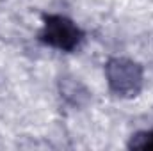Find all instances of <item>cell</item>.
<instances>
[{
	"mask_svg": "<svg viewBox=\"0 0 153 151\" xmlns=\"http://www.w3.org/2000/svg\"><path fill=\"white\" fill-rule=\"evenodd\" d=\"M105 78L116 96L135 98L143 91L144 71L143 66L126 57H112L105 64Z\"/></svg>",
	"mask_w": 153,
	"mask_h": 151,
	"instance_id": "1",
	"label": "cell"
},
{
	"mask_svg": "<svg viewBox=\"0 0 153 151\" xmlns=\"http://www.w3.org/2000/svg\"><path fill=\"white\" fill-rule=\"evenodd\" d=\"M39 41L59 52H73L84 41V32L75 21L62 14H45Z\"/></svg>",
	"mask_w": 153,
	"mask_h": 151,
	"instance_id": "2",
	"label": "cell"
},
{
	"mask_svg": "<svg viewBox=\"0 0 153 151\" xmlns=\"http://www.w3.org/2000/svg\"><path fill=\"white\" fill-rule=\"evenodd\" d=\"M128 148H132V150H153V130L139 132V133L132 135Z\"/></svg>",
	"mask_w": 153,
	"mask_h": 151,
	"instance_id": "3",
	"label": "cell"
}]
</instances>
